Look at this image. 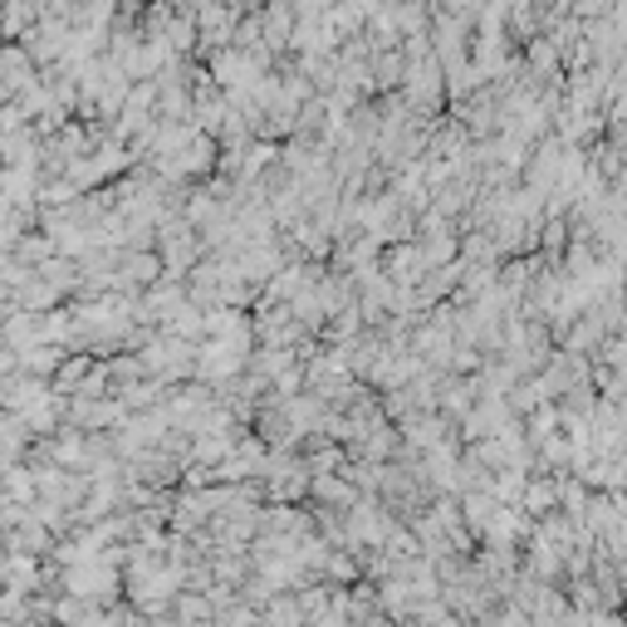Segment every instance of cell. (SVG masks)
I'll return each instance as SVG.
<instances>
[{
	"label": "cell",
	"mask_w": 627,
	"mask_h": 627,
	"mask_svg": "<svg viewBox=\"0 0 627 627\" xmlns=\"http://www.w3.org/2000/svg\"><path fill=\"white\" fill-rule=\"evenodd\" d=\"M328 574H334V578H358V558H348V554H328Z\"/></svg>",
	"instance_id": "cell-1"
}]
</instances>
